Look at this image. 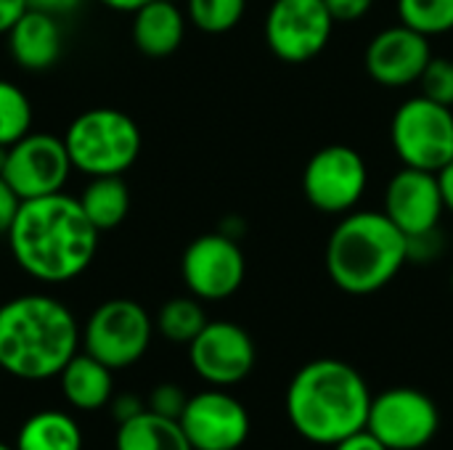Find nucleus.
<instances>
[{
	"mask_svg": "<svg viewBox=\"0 0 453 450\" xmlns=\"http://www.w3.org/2000/svg\"><path fill=\"white\" fill-rule=\"evenodd\" d=\"M157 332L175 342V345H191L196 334L207 326V313L202 308V300L191 297H173L167 300L154 321Z\"/></svg>",
	"mask_w": 453,
	"mask_h": 450,
	"instance_id": "obj_23",
	"label": "nucleus"
},
{
	"mask_svg": "<svg viewBox=\"0 0 453 450\" xmlns=\"http://www.w3.org/2000/svg\"><path fill=\"white\" fill-rule=\"evenodd\" d=\"M451 289H453V271H451Z\"/></svg>",
	"mask_w": 453,
	"mask_h": 450,
	"instance_id": "obj_40",
	"label": "nucleus"
},
{
	"mask_svg": "<svg viewBox=\"0 0 453 450\" xmlns=\"http://www.w3.org/2000/svg\"><path fill=\"white\" fill-rule=\"evenodd\" d=\"M82 5V0H27V8L50 13V16H66L74 13Z\"/></svg>",
	"mask_w": 453,
	"mask_h": 450,
	"instance_id": "obj_33",
	"label": "nucleus"
},
{
	"mask_svg": "<svg viewBox=\"0 0 453 450\" xmlns=\"http://www.w3.org/2000/svg\"><path fill=\"white\" fill-rule=\"evenodd\" d=\"M191 369L212 387H234L244 382L257 361L255 342L247 329L231 321H207L188 345Z\"/></svg>",
	"mask_w": 453,
	"mask_h": 450,
	"instance_id": "obj_13",
	"label": "nucleus"
},
{
	"mask_svg": "<svg viewBox=\"0 0 453 450\" xmlns=\"http://www.w3.org/2000/svg\"><path fill=\"white\" fill-rule=\"evenodd\" d=\"M366 430L388 450H422L438 438V403L414 387H393L372 398Z\"/></svg>",
	"mask_w": 453,
	"mask_h": 450,
	"instance_id": "obj_8",
	"label": "nucleus"
},
{
	"mask_svg": "<svg viewBox=\"0 0 453 450\" xmlns=\"http://www.w3.org/2000/svg\"><path fill=\"white\" fill-rule=\"evenodd\" d=\"M80 339L74 313L56 297L21 294L0 305V369L16 379L58 377Z\"/></svg>",
	"mask_w": 453,
	"mask_h": 450,
	"instance_id": "obj_3",
	"label": "nucleus"
},
{
	"mask_svg": "<svg viewBox=\"0 0 453 450\" xmlns=\"http://www.w3.org/2000/svg\"><path fill=\"white\" fill-rule=\"evenodd\" d=\"M109 406H111V416H114V422H117V424L130 422V419H135L138 414H143V411L149 408V406H146L135 393H122V395L111 398V400H109Z\"/></svg>",
	"mask_w": 453,
	"mask_h": 450,
	"instance_id": "obj_31",
	"label": "nucleus"
},
{
	"mask_svg": "<svg viewBox=\"0 0 453 450\" xmlns=\"http://www.w3.org/2000/svg\"><path fill=\"white\" fill-rule=\"evenodd\" d=\"M398 21L425 37L453 32V0H398Z\"/></svg>",
	"mask_w": 453,
	"mask_h": 450,
	"instance_id": "obj_24",
	"label": "nucleus"
},
{
	"mask_svg": "<svg viewBox=\"0 0 453 450\" xmlns=\"http://www.w3.org/2000/svg\"><path fill=\"white\" fill-rule=\"evenodd\" d=\"M186 37V13L173 0H151L133 13V42L143 56L165 58Z\"/></svg>",
	"mask_w": 453,
	"mask_h": 450,
	"instance_id": "obj_18",
	"label": "nucleus"
},
{
	"mask_svg": "<svg viewBox=\"0 0 453 450\" xmlns=\"http://www.w3.org/2000/svg\"><path fill=\"white\" fill-rule=\"evenodd\" d=\"M24 11H27V0H0V34H5Z\"/></svg>",
	"mask_w": 453,
	"mask_h": 450,
	"instance_id": "obj_35",
	"label": "nucleus"
},
{
	"mask_svg": "<svg viewBox=\"0 0 453 450\" xmlns=\"http://www.w3.org/2000/svg\"><path fill=\"white\" fill-rule=\"evenodd\" d=\"M419 85H422V95L453 109V58L433 56L419 77Z\"/></svg>",
	"mask_w": 453,
	"mask_h": 450,
	"instance_id": "obj_27",
	"label": "nucleus"
},
{
	"mask_svg": "<svg viewBox=\"0 0 453 450\" xmlns=\"http://www.w3.org/2000/svg\"><path fill=\"white\" fill-rule=\"evenodd\" d=\"M438 183H441V194H443V204L446 210L453 212V159L438 170Z\"/></svg>",
	"mask_w": 453,
	"mask_h": 450,
	"instance_id": "obj_36",
	"label": "nucleus"
},
{
	"mask_svg": "<svg viewBox=\"0 0 453 450\" xmlns=\"http://www.w3.org/2000/svg\"><path fill=\"white\" fill-rule=\"evenodd\" d=\"M88 220L98 228V233L117 228L125 223L130 212V188L122 175H101L90 178V183L77 196Z\"/></svg>",
	"mask_w": 453,
	"mask_h": 450,
	"instance_id": "obj_21",
	"label": "nucleus"
},
{
	"mask_svg": "<svg viewBox=\"0 0 453 450\" xmlns=\"http://www.w3.org/2000/svg\"><path fill=\"white\" fill-rule=\"evenodd\" d=\"M247 11V0H188L186 13L188 21L207 32V34H223L231 32Z\"/></svg>",
	"mask_w": 453,
	"mask_h": 450,
	"instance_id": "obj_26",
	"label": "nucleus"
},
{
	"mask_svg": "<svg viewBox=\"0 0 453 450\" xmlns=\"http://www.w3.org/2000/svg\"><path fill=\"white\" fill-rule=\"evenodd\" d=\"M58 379H61L64 398L77 411H98L109 406V400L114 398L111 369L85 350L82 353L77 350L72 355V361L61 369Z\"/></svg>",
	"mask_w": 453,
	"mask_h": 450,
	"instance_id": "obj_19",
	"label": "nucleus"
},
{
	"mask_svg": "<svg viewBox=\"0 0 453 450\" xmlns=\"http://www.w3.org/2000/svg\"><path fill=\"white\" fill-rule=\"evenodd\" d=\"M406 244H409V263H435L443 252H446V236L438 228H430L425 233H414V236H406Z\"/></svg>",
	"mask_w": 453,
	"mask_h": 450,
	"instance_id": "obj_29",
	"label": "nucleus"
},
{
	"mask_svg": "<svg viewBox=\"0 0 453 450\" xmlns=\"http://www.w3.org/2000/svg\"><path fill=\"white\" fill-rule=\"evenodd\" d=\"M114 450H194L180 422L143 411L130 422L117 424Z\"/></svg>",
	"mask_w": 453,
	"mask_h": 450,
	"instance_id": "obj_20",
	"label": "nucleus"
},
{
	"mask_svg": "<svg viewBox=\"0 0 453 450\" xmlns=\"http://www.w3.org/2000/svg\"><path fill=\"white\" fill-rule=\"evenodd\" d=\"M372 390L358 369L337 358L305 363L287 387V416L295 432L313 446H337L366 430Z\"/></svg>",
	"mask_w": 453,
	"mask_h": 450,
	"instance_id": "obj_2",
	"label": "nucleus"
},
{
	"mask_svg": "<svg viewBox=\"0 0 453 450\" xmlns=\"http://www.w3.org/2000/svg\"><path fill=\"white\" fill-rule=\"evenodd\" d=\"M98 3H104L106 8H111V11H122V13H135L138 8H143L146 3H151V0H98Z\"/></svg>",
	"mask_w": 453,
	"mask_h": 450,
	"instance_id": "obj_37",
	"label": "nucleus"
},
{
	"mask_svg": "<svg viewBox=\"0 0 453 450\" xmlns=\"http://www.w3.org/2000/svg\"><path fill=\"white\" fill-rule=\"evenodd\" d=\"M180 276L188 292L204 302H220L234 297L247 276V260L236 239L223 231L196 236L183 257Z\"/></svg>",
	"mask_w": 453,
	"mask_h": 450,
	"instance_id": "obj_11",
	"label": "nucleus"
},
{
	"mask_svg": "<svg viewBox=\"0 0 453 450\" xmlns=\"http://www.w3.org/2000/svg\"><path fill=\"white\" fill-rule=\"evenodd\" d=\"M21 207V199L19 194L11 188V183L0 175V236L8 233V228L13 225V217Z\"/></svg>",
	"mask_w": 453,
	"mask_h": 450,
	"instance_id": "obj_32",
	"label": "nucleus"
},
{
	"mask_svg": "<svg viewBox=\"0 0 453 450\" xmlns=\"http://www.w3.org/2000/svg\"><path fill=\"white\" fill-rule=\"evenodd\" d=\"M5 159H8V146H0V175H3V167H5Z\"/></svg>",
	"mask_w": 453,
	"mask_h": 450,
	"instance_id": "obj_38",
	"label": "nucleus"
},
{
	"mask_svg": "<svg viewBox=\"0 0 453 450\" xmlns=\"http://www.w3.org/2000/svg\"><path fill=\"white\" fill-rule=\"evenodd\" d=\"M72 167L88 178L127 172L143 146L133 117L111 106H96L72 119L64 133Z\"/></svg>",
	"mask_w": 453,
	"mask_h": 450,
	"instance_id": "obj_5",
	"label": "nucleus"
},
{
	"mask_svg": "<svg viewBox=\"0 0 453 450\" xmlns=\"http://www.w3.org/2000/svg\"><path fill=\"white\" fill-rule=\"evenodd\" d=\"M16 450H82V430L64 411L32 414L16 435Z\"/></svg>",
	"mask_w": 453,
	"mask_h": 450,
	"instance_id": "obj_22",
	"label": "nucleus"
},
{
	"mask_svg": "<svg viewBox=\"0 0 453 450\" xmlns=\"http://www.w3.org/2000/svg\"><path fill=\"white\" fill-rule=\"evenodd\" d=\"M5 239L13 263L42 284L82 276L98 252V228L80 199L64 191L21 202Z\"/></svg>",
	"mask_w": 453,
	"mask_h": 450,
	"instance_id": "obj_1",
	"label": "nucleus"
},
{
	"mask_svg": "<svg viewBox=\"0 0 453 450\" xmlns=\"http://www.w3.org/2000/svg\"><path fill=\"white\" fill-rule=\"evenodd\" d=\"M11 58L27 72H48L64 53V32L58 16L27 8L5 32Z\"/></svg>",
	"mask_w": 453,
	"mask_h": 450,
	"instance_id": "obj_17",
	"label": "nucleus"
},
{
	"mask_svg": "<svg viewBox=\"0 0 453 450\" xmlns=\"http://www.w3.org/2000/svg\"><path fill=\"white\" fill-rule=\"evenodd\" d=\"M369 183L366 159L345 143L319 149L303 170V194L324 215H348Z\"/></svg>",
	"mask_w": 453,
	"mask_h": 450,
	"instance_id": "obj_9",
	"label": "nucleus"
},
{
	"mask_svg": "<svg viewBox=\"0 0 453 450\" xmlns=\"http://www.w3.org/2000/svg\"><path fill=\"white\" fill-rule=\"evenodd\" d=\"M154 337V321L146 308L135 300H106L101 302L82 332L85 353L98 358L111 371L138 363Z\"/></svg>",
	"mask_w": 453,
	"mask_h": 450,
	"instance_id": "obj_7",
	"label": "nucleus"
},
{
	"mask_svg": "<svg viewBox=\"0 0 453 450\" xmlns=\"http://www.w3.org/2000/svg\"><path fill=\"white\" fill-rule=\"evenodd\" d=\"M334 19L324 0H273L265 16V42L287 64L316 58L332 40Z\"/></svg>",
	"mask_w": 453,
	"mask_h": 450,
	"instance_id": "obj_10",
	"label": "nucleus"
},
{
	"mask_svg": "<svg viewBox=\"0 0 453 450\" xmlns=\"http://www.w3.org/2000/svg\"><path fill=\"white\" fill-rule=\"evenodd\" d=\"M32 133V103L21 88L0 80V146H13Z\"/></svg>",
	"mask_w": 453,
	"mask_h": 450,
	"instance_id": "obj_25",
	"label": "nucleus"
},
{
	"mask_svg": "<svg viewBox=\"0 0 453 450\" xmlns=\"http://www.w3.org/2000/svg\"><path fill=\"white\" fill-rule=\"evenodd\" d=\"M72 170L74 167L64 138L53 133H27L8 146L3 178L19 194V199L27 202L64 191Z\"/></svg>",
	"mask_w": 453,
	"mask_h": 450,
	"instance_id": "obj_12",
	"label": "nucleus"
},
{
	"mask_svg": "<svg viewBox=\"0 0 453 450\" xmlns=\"http://www.w3.org/2000/svg\"><path fill=\"white\" fill-rule=\"evenodd\" d=\"M0 450H16V448H11V446H5V443H0Z\"/></svg>",
	"mask_w": 453,
	"mask_h": 450,
	"instance_id": "obj_39",
	"label": "nucleus"
},
{
	"mask_svg": "<svg viewBox=\"0 0 453 450\" xmlns=\"http://www.w3.org/2000/svg\"><path fill=\"white\" fill-rule=\"evenodd\" d=\"M334 450H388L369 430H361V432H356V435H350V438H345V440H340Z\"/></svg>",
	"mask_w": 453,
	"mask_h": 450,
	"instance_id": "obj_34",
	"label": "nucleus"
},
{
	"mask_svg": "<svg viewBox=\"0 0 453 450\" xmlns=\"http://www.w3.org/2000/svg\"><path fill=\"white\" fill-rule=\"evenodd\" d=\"M0 374H3V369H0Z\"/></svg>",
	"mask_w": 453,
	"mask_h": 450,
	"instance_id": "obj_41",
	"label": "nucleus"
},
{
	"mask_svg": "<svg viewBox=\"0 0 453 450\" xmlns=\"http://www.w3.org/2000/svg\"><path fill=\"white\" fill-rule=\"evenodd\" d=\"M188 406V395L183 393V387L173 385V382H162L151 390L149 395V411L165 416V419H175L180 422L183 411Z\"/></svg>",
	"mask_w": 453,
	"mask_h": 450,
	"instance_id": "obj_28",
	"label": "nucleus"
},
{
	"mask_svg": "<svg viewBox=\"0 0 453 450\" xmlns=\"http://www.w3.org/2000/svg\"><path fill=\"white\" fill-rule=\"evenodd\" d=\"M390 141L406 167L438 172L453 159V109L422 93L406 98L390 119Z\"/></svg>",
	"mask_w": 453,
	"mask_h": 450,
	"instance_id": "obj_6",
	"label": "nucleus"
},
{
	"mask_svg": "<svg viewBox=\"0 0 453 450\" xmlns=\"http://www.w3.org/2000/svg\"><path fill=\"white\" fill-rule=\"evenodd\" d=\"M324 3L332 13L334 24H353V21L364 19L374 5V0H324Z\"/></svg>",
	"mask_w": 453,
	"mask_h": 450,
	"instance_id": "obj_30",
	"label": "nucleus"
},
{
	"mask_svg": "<svg viewBox=\"0 0 453 450\" xmlns=\"http://www.w3.org/2000/svg\"><path fill=\"white\" fill-rule=\"evenodd\" d=\"M401 231L403 236L425 233L430 228L441 225V217L446 212L438 172L417 170V167H401L388 188H385V210H382Z\"/></svg>",
	"mask_w": 453,
	"mask_h": 450,
	"instance_id": "obj_16",
	"label": "nucleus"
},
{
	"mask_svg": "<svg viewBox=\"0 0 453 450\" xmlns=\"http://www.w3.org/2000/svg\"><path fill=\"white\" fill-rule=\"evenodd\" d=\"M406 263V236L385 212H348L326 241V273L353 297L385 289Z\"/></svg>",
	"mask_w": 453,
	"mask_h": 450,
	"instance_id": "obj_4",
	"label": "nucleus"
},
{
	"mask_svg": "<svg viewBox=\"0 0 453 450\" xmlns=\"http://www.w3.org/2000/svg\"><path fill=\"white\" fill-rule=\"evenodd\" d=\"M180 427L194 450H239L250 438V414L223 387L188 398Z\"/></svg>",
	"mask_w": 453,
	"mask_h": 450,
	"instance_id": "obj_14",
	"label": "nucleus"
},
{
	"mask_svg": "<svg viewBox=\"0 0 453 450\" xmlns=\"http://www.w3.org/2000/svg\"><path fill=\"white\" fill-rule=\"evenodd\" d=\"M433 58L430 37L414 32L406 24L377 32L364 53L366 74L382 88H406L419 82L425 66Z\"/></svg>",
	"mask_w": 453,
	"mask_h": 450,
	"instance_id": "obj_15",
	"label": "nucleus"
}]
</instances>
